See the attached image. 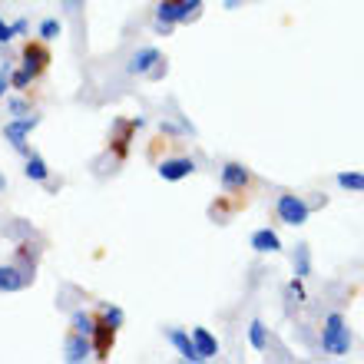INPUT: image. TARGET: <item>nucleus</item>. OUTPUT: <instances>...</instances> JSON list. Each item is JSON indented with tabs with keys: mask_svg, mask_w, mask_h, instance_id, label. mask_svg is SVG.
<instances>
[{
	"mask_svg": "<svg viewBox=\"0 0 364 364\" xmlns=\"http://www.w3.org/2000/svg\"><path fill=\"white\" fill-rule=\"evenodd\" d=\"M278 219L285 222V225H291V229H298V225H305L308 215H311V205H308L301 196H291V192H285V196H278Z\"/></svg>",
	"mask_w": 364,
	"mask_h": 364,
	"instance_id": "nucleus-3",
	"label": "nucleus"
},
{
	"mask_svg": "<svg viewBox=\"0 0 364 364\" xmlns=\"http://www.w3.org/2000/svg\"><path fill=\"white\" fill-rule=\"evenodd\" d=\"M169 341H173L176 345V351H179V358L182 361H202L199 358V351H196V345H192V338L186 335V331H182V328H173V331H169Z\"/></svg>",
	"mask_w": 364,
	"mask_h": 364,
	"instance_id": "nucleus-13",
	"label": "nucleus"
},
{
	"mask_svg": "<svg viewBox=\"0 0 364 364\" xmlns=\"http://www.w3.org/2000/svg\"><path fill=\"white\" fill-rule=\"evenodd\" d=\"M163 63V53L156 47H143V50H136L133 57H129V63H126V70L133 73V77H149L156 67Z\"/></svg>",
	"mask_w": 364,
	"mask_h": 364,
	"instance_id": "nucleus-6",
	"label": "nucleus"
},
{
	"mask_svg": "<svg viewBox=\"0 0 364 364\" xmlns=\"http://www.w3.org/2000/svg\"><path fill=\"white\" fill-rule=\"evenodd\" d=\"M23 176H27L30 182H47L50 179V169H47V163H43L40 156L30 153L27 156V166H23Z\"/></svg>",
	"mask_w": 364,
	"mask_h": 364,
	"instance_id": "nucleus-15",
	"label": "nucleus"
},
{
	"mask_svg": "<svg viewBox=\"0 0 364 364\" xmlns=\"http://www.w3.org/2000/svg\"><path fill=\"white\" fill-rule=\"evenodd\" d=\"M321 351H325V355H335V358H341V355L351 351V331H348L345 318L338 315V311H331L328 321H325V331H321Z\"/></svg>",
	"mask_w": 364,
	"mask_h": 364,
	"instance_id": "nucleus-1",
	"label": "nucleus"
},
{
	"mask_svg": "<svg viewBox=\"0 0 364 364\" xmlns=\"http://www.w3.org/2000/svg\"><path fill=\"white\" fill-rule=\"evenodd\" d=\"M225 7H229V10H235V7H239V0H225Z\"/></svg>",
	"mask_w": 364,
	"mask_h": 364,
	"instance_id": "nucleus-28",
	"label": "nucleus"
},
{
	"mask_svg": "<svg viewBox=\"0 0 364 364\" xmlns=\"http://www.w3.org/2000/svg\"><path fill=\"white\" fill-rule=\"evenodd\" d=\"M311 272V252L308 245H298L295 249V278H305Z\"/></svg>",
	"mask_w": 364,
	"mask_h": 364,
	"instance_id": "nucleus-17",
	"label": "nucleus"
},
{
	"mask_svg": "<svg viewBox=\"0 0 364 364\" xmlns=\"http://www.w3.org/2000/svg\"><path fill=\"white\" fill-rule=\"evenodd\" d=\"M10 90V67L7 63H0V96Z\"/></svg>",
	"mask_w": 364,
	"mask_h": 364,
	"instance_id": "nucleus-25",
	"label": "nucleus"
},
{
	"mask_svg": "<svg viewBox=\"0 0 364 364\" xmlns=\"http://www.w3.org/2000/svg\"><path fill=\"white\" fill-rule=\"evenodd\" d=\"M338 186L351 192H364V173H338Z\"/></svg>",
	"mask_w": 364,
	"mask_h": 364,
	"instance_id": "nucleus-19",
	"label": "nucleus"
},
{
	"mask_svg": "<svg viewBox=\"0 0 364 364\" xmlns=\"http://www.w3.org/2000/svg\"><path fill=\"white\" fill-rule=\"evenodd\" d=\"M249 186H252V173L245 169V166H239V163H225V166H222V189H225V192L242 196Z\"/></svg>",
	"mask_w": 364,
	"mask_h": 364,
	"instance_id": "nucleus-7",
	"label": "nucleus"
},
{
	"mask_svg": "<svg viewBox=\"0 0 364 364\" xmlns=\"http://www.w3.org/2000/svg\"><path fill=\"white\" fill-rule=\"evenodd\" d=\"M30 282V272L23 265H0V291H20Z\"/></svg>",
	"mask_w": 364,
	"mask_h": 364,
	"instance_id": "nucleus-11",
	"label": "nucleus"
},
{
	"mask_svg": "<svg viewBox=\"0 0 364 364\" xmlns=\"http://www.w3.org/2000/svg\"><path fill=\"white\" fill-rule=\"evenodd\" d=\"M93 321H96L93 315H87V311H77V315L70 318V328H73V331H80V335H87V338H90V331H93Z\"/></svg>",
	"mask_w": 364,
	"mask_h": 364,
	"instance_id": "nucleus-20",
	"label": "nucleus"
},
{
	"mask_svg": "<svg viewBox=\"0 0 364 364\" xmlns=\"http://www.w3.org/2000/svg\"><path fill=\"white\" fill-rule=\"evenodd\" d=\"M10 27H14V37H20V33H27V20H14Z\"/></svg>",
	"mask_w": 364,
	"mask_h": 364,
	"instance_id": "nucleus-27",
	"label": "nucleus"
},
{
	"mask_svg": "<svg viewBox=\"0 0 364 364\" xmlns=\"http://www.w3.org/2000/svg\"><path fill=\"white\" fill-rule=\"evenodd\" d=\"M40 126V116L27 113V116H17V119H10V123H4V136H7V143L17 149L20 156H30L27 149V136L33 133Z\"/></svg>",
	"mask_w": 364,
	"mask_h": 364,
	"instance_id": "nucleus-2",
	"label": "nucleus"
},
{
	"mask_svg": "<svg viewBox=\"0 0 364 364\" xmlns=\"http://www.w3.org/2000/svg\"><path fill=\"white\" fill-rule=\"evenodd\" d=\"M67 4H70V7H80V4H83V0H67Z\"/></svg>",
	"mask_w": 364,
	"mask_h": 364,
	"instance_id": "nucleus-29",
	"label": "nucleus"
},
{
	"mask_svg": "<svg viewBox=\"0 0 364 364\" xmlns=\"http://www.w3.org/2000/svg\"><path fill=\"white\" fill-rule=\"evenodd\" d=\"M139 126H143L139 116H136V119H119V123H116V136L109 139L116 159H126V156H129V139H133V133L139 129Z\"/></svg>",
	"mask_w": 364,
	"mask_h": 364,
	"instance_id": "nucleus-9",
	"label": "nucleus"
},
{
	"mask_svg": "<svg viewBox=\"0 0 364 364\" xmlns=\"http://www.w3.org/2000/svg\"><path fill=\"white\" fill-rule=\"evenodd\" d=\"M4 186H7V179H4V176H0V189H4Z\"/></svg>",
	"mask_w": 364,
	"mask_h": 364,
	"instance_id": "nucleus-30",
	"label": "nucleus"
},
{
	"mask_svg": "<svg viewBox=\"0 0 364 364\" xmlns=\"http://www.w3.org/2000/svg\"><path fill=\"white\" fill-rule=\"evenodd\" d=\"M116 331H119V328H113L106 318L96 315L93 331H90V345H93L96 361H106V358H109V351H113V345H116Z\"/></svg>",
	"mask_w": 364,
	"mask_h": 364,
	"instance_id": "nucleus-4",
	"label": "nucleus"
},
{
	"mask_svg": "<svg viewBox=\"0 0 364 364\" xmlns=\"http://www.w3.org/2000/svg\"><path fill=\"white\" fill-rule=\"evenodd\" d=\"M20 60H23V67H27L33 77H40V73L50 67V47L43 43V40H27V43H23V53H20Z\"/></svg>",
	"mask_w": 364,
	"mask_h": 364,
	"instance_id": "nucleus-5",
	"label": "nucleus"
},
{
	"mask_svg": "<svg viewBox=\"0 0 364 364\" xmlns=\"http://www.w3.org/2000/svg\"><path fill=\"white\" fill-rule=\"evenodd\" d=\"M192 345H196L202 361H212V358L219 355V341H215V335H209V328H196L192 331Z\"/></svg>",
	"mask_w": 364,
	"mask_h": 364,
	"instance_id": "nucleus-12",
	"label": "nucleus"
},
{
	"mask_svg": "<svg viewBox=\"0 0 364 364\" xmlns=\"http://www.w3.org/2000/svg\"><path fill=\"white\" fill-rule=\"evenodd\" d=\"M33 80H37V77H33L27 67H20L17 73H10V90H27Z\"/></svg>",
	"mask_w": 364,
	"mask_h": 364,
	"instance_id": "nucleus-22",
	"label": "nucleus"
},
{
	"mask_svg": "<svg viewBox=\"0 0 364 364\" xmlns=\"http://www.w3.org/2000/svg\"><path fill=\"white\" fill-rule=\"evenodd\" d=\"M156 173H159V179H166V182H182L186 176L196 173V159H189V156H176V159H163Z\"/></svg>",
	"mask_w": 364,
	"mask_h": 364,
	"instance_id": "nucleus-8",
	"label": "nucleus"
},
{
	"mask_svg": "<svg viewBox=\"0 0 364 364\" xmlns=\"http://www.w3.org/2000/svg\"><path fill=\"white\" fill-rule=\"evenodd\" d=\"M10 40H14V27H10L7 20L0 17V43H10Z\"/></svg>",
	"mask_w": 364,
	"mask_h": 364,
	"instance_id": "nucleus-26",
	"label": "nucleus"
},
{
	"mask_svg": "<svg viewBox=\"0 0 364 364\" xmlns=\"http://www.w3.org/2000/svg\"><path fill=\"white\" fill-rule=\"evenodd\" d=\"M60 33H63V23H60L57 17H47L43 23H40V40H43V43H50V40H57Z\"/></svg>",
	"mask_w": 364,
	"mask_h": 364,
	"instance_id": "nucleus-18",
	"label": "nucleus"
},
{
	"mask_svg": "<svg viewBox=\"0 0 364 364\" xmlns=\"http://www.w3.org/2000/svg\"><path fill=\"white\" fill-rule=\"evenodd\" d=\"M249 345L255 348V351H265V348H269V331H265L262 321H252L249 325Z\"/></svg>",
	"mask_w": 364,
	"mask_h": 364,
	"instance_id": "nucleus-16",
	"label": "nucleus"
},
{
	"mask_svg": "<svg viewBox=\"0 0 364 364\" xmlns=\"http://www.w3.org/2000/svg\"><path fill=\"white\" fill-rule=\"evenodd\" d=\"M252 249L255 252H282V239H278V232H272V229H259L255 235H252Z\"/></svg>",
	"mask_w": 364,
	"mask_h": 364,
	"instance_id": "nucleus-14",
	"label": "nucleus"
},
{
	"mask_svg": "<svg viewBox=\"0 0 364 364\" xmlns=\"http://www.w3.org/2000/svg\"><path fill=\"white\" fill-rule=\"evenodd\" d=\"M63 351H67V361L70 364H80V361H87V358H93V345H90V338L87 335H80V331H73V335L67 338V348H63Z\"/></svg>",
	"mask_w": 364,
	"mask_h": 364,
	"instance_id": "nucleus-10",
	"label": "nucleus"
},
{
	"mask_svg": "<svg viewBox=\"0 0 364 364\" xmlns=\"http://www.w3.org/2000/svg\"><path fill=\"white\" fill-rule=\"evenodd\" d=\"M7 109H10L14 116H23V113H30V103H27V100H10Z\"/></svg>",
	"mask_w": 364,
	"mask_h": 364,
	"instance_id": "nucleus-23",
	"label": "nucleus"
},
{
	"mask_svg": "<svg viewBox=\"0 0 364 364\" xmlns=\"http://www.w3.org/2000/svg\"><path fill=\"white\" fill-rule=\"evenodd\" d=\"M288 291H291V298L305 301V285H301V278H291V282H288Z\"/></svg>",
	"mask_w": 364,
	"mask_h": 364,
	"instance_id": "nucleus-24",
	"label": "nucleus"
},
{
	"mask_svg": "<svg viewBox=\"0 0 364 364\" xmlns=\"http://www.w3.org/2000/svg\"><path fill=\"white\" fill-rule=\"evenodd\" d=\"M100 318H106L113 328H123V321H126L123 308H116V305H100Z\"/></svg>",
	"mask_w": 364,
	"mask_h": 364,
	"instance_id": "nucleus-21",
	"label": "nucleus"
}]
</instances>
